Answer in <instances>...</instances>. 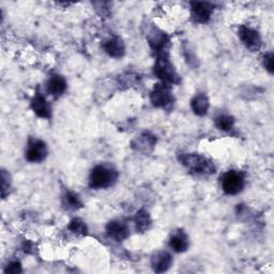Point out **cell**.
<instances>
[{"label": "cell", "instance_id": "e0dca14e", "mask_svg": "<svg viewBox=\"0 0 274 274\" xmlns=\"http://www.w3.org/2000/svg\"><path fill=\"white\" fill-rule=\"evenodd\" d=\"M135 222H136V228H139L140 230L144 231L149 227V225H150L151 221L146 211H141V212H139V214L136 216Z\"/></svg>", "mask_w": 274, "mask_h": 274}, {"label": "cell", "instance_id": "2e32d148", "mask_svg": "<svg viewBox=\"0 0 274 274\" xmlns=\"http://www.w3.org/2000/svg\"><path fill=\"white\" fill-rule=\"evenodd\" d=\"M104 49L111 57H121L124 54V45L119 38H114L104 44Z\"/></svg>", "mask_w": 274, "mask_h": 274}, {"label": "cell", "instance_id": "6da1fadb", "mask_svg": "<svg viewBox=\"0 0 274 274\" xmlns=\"http://www.w3.org/2000/svg\"><path fill=\"white\" fill-rule=\"evenodd\" d=\"M181 163L192 173L197 176H208L212 173L216 168L211 162L199 154H182L179 158Z\"/></svg>", "mask_w": 274, "mask_h": 274}, {"label": "cell", "instance_id": "5b68a950", "mask_svg": "<svg viewBox=\"0 0 274 274\" xmlns=\"http://www.w3.org/2000/svg\"><path fill=\"white\" fill-rule=\"evenodd\" d=\"M151 102L156 107H166L172 102L169 87L165 84H158L151 92Z\"/></svg>", "mask_w": 274, "mask_h": 274}, {"label": "cell", "instance_id": "ffe728a7", "mask_svg": "<svg viewBox=\"0 0 274 274\" xmlns=\"http://www.w3.org/2000/svg\"><path fill=\"white\" fill-rule=\"evenodd\" d=\"M69 229L72 232H75V233H82L85 234L87 232V226L86 224L80 220V219H74L69 225Z\"/></svg>", "mask_w": 274, "mask_h": 274}, {"label": "cell", "instance_id": "277c9868", "mask_svg": "<svg viewBox=\"0 0 274 274\" xmlns=\"http://www.w3.org/2000/svg\"><path fill=\"white\" fill-rule=\"evenodd\" d=\"M154 73L156 74V76L164 83H178V75L175 69L172 68L169 60L164 56H162L158 59L154 66Z\"/></svg>", "mask_w": 274, "mask_h": 274}, {"label": "cell", "instance_id": "8fae6325", "mask_svg": "<svg viewBox=\"0 0 274 274\" xmlns=\"http://www.w3.org/2000/svg\"><path fill=\"white\" fill-rule=\"evenodd\" d=\"M67 89V82L60 75H53L47 83V92L54 96H59Z\"/></svg>", "mask_w": 274, "mask_h": 274}, {"label": "cell", "instance_id": "3957f363", "mask_svg": "<svg viewBox=\"0 0 274 274\" xmlns=\"http://www.w3.org/2000/svg\"><path fill=\"white\" fill-rule=\"evenodd\" d=\"M221 184L223 191L226 194L236 195L243 190L245 180L241 172L230 170L226 173H224L223 177L221 178Z\"/></svg>", "mask_w": 274, "mask_h": 274}, {"label": "cell", "instance_id": "8992f818", "mask_svg": "<svg viewBox=\"0 0 274 274\" xmlns=\"http://www.w3.org/2000/svg\"><path fill=\"white\" fill-rule=\"evenodd\" d=\"M239 36L243 44L252 52H256L260 48L261 39L259 33L247 26H241L239 28Z\"/></svg>", "mask_w": 274, "mask_h": 274}, {"label": "cell", "instance_id": "5bb4252c", "mask_svg": "<svg viewBox=\"0 0 274 274\" xmlns=\"http://www.w3.org/2000/svg\"><path fill=\"white\" fill-rule=\"evenodd\" d=\"M169 246L175 252H178V253L184 252L189 246L188 237H186V234L183 231L179 230L175 234H172L169 241Z\"/></svg>", "mask_w": 274, "mask_h": 274}, {"label": "cell", "instance_id": "9a60e30c", "mask_svg": "<svg viewBox=\"0 0 274 274\" xmlns=\"http://www.w3.org/2000/svg\"><path fill=\"white\" fill-rule=\"evenodd\" d=\"M192 109L194 110V113L203 116L207 114L208 108H209V100L205 93L197 94L193 100H192Z\"/></svg>", "mask_w": 274, "mask_h": 274}, {"label": "cell", "instance_id": "52a82bcc", "mask_svg": "<svg viewBox=\"0 0 274 274\" xmlns=\"http://www.w3.org/2000/svg\"><path fill=\"white\" fill-rule=\"evenodd\" d=\"M213 5L210 3H192L191 4V11H192V18L196 23H207L213 12Z\"/></svg>", "mask_w": 274, "mask_h": 274}, {"label": "cell", "instance_id": "9c48e42d", "mask_svg": "<svg viewBox=\"0 0 274 274\" xmlns=\"http://www.w3.org/2000/svg\"><path fill=\"white\" fill-rule=\"evenodd\" d=\"M31 108L34 113L41 118H51L52 108L44 96L38 94L35 95L31 102Z\"/></svg>", "mask_w": 274, "mask_h": 274}, {"label": "cell", "instance_id": "30bf717a", "mask_svg": "<svg viewBox=\"0 0 274 274\" xmlns=\"http://www.w3.org/2000/svg\"><path fill=\"white\" fill-rule=\"evenodd\" d=\"M107 233L111 238L116 239L117 241H121L126 239L129 236V228L124 223L120 221H114L108 224Z\"/></svg>", "mask_w": 274, "mask_h": 274}, {"label": "cell", "instance_id": "d6986e66", "mask_svg": "<svg viewBox=\"0 0 274 274\" xmlns=\"http://www.w3.org/2000/svg\"><path fill=\"white\" fill-rule=\"evenodd\" d=\"M65 205L69 208V209H77L82 206V203L80 201V198L76 194L68 192L65 195Z\"/></svg>", "mask_w": 274, "mask_h": 274}, {"label": "cell", "instance_id": "4fadbf2b", "mask_svg": "<svg viewBox=\"0 0 274 274\" xmlns=\"http://www.w3.org/2000/svg\"><path fill=\"white\" fill-rule=\"evenodd\" d=\"M172 263L171 256L166 252H159L152 258V267L155 272L166 271Z\"/></svg>", "mask_w": 274, "mask_h": 274}, {"label": "cell", "instance_id": "ac0fdd59", "mask_svg": "<svg viewBox=\"0 0 274 274\" xmlns=\"http://www.w3.org/2000/svg\"><path fill=\"white\" fill-rule=\"evenodd\" d=\"M216 126L223 131H228L233 126V119L227 115H221L216 119Z\"/></svg>", "mask_w": 274, "mask_h": 274}, {"label": "cell", "instance_id": "7a4b0ae2", "mask_svg": "<svg viewBox=\"0 0 274 274\" xmlns=\"http://www.w3.org/2000/svg\"><path fill=\"white\" fill-rule=\"evenodd\" d=\"M117 177L118 173L115 169L104 165H99L95 166L90 173L89 185L92 189H105L114 184Z\"/></svg>", "mask_w": 274, "mask_h": 274}, {"label": "cell", "instance_id": "7c38bea8", "mask_svg": "<svg viewBox=\"0 0 274 274\" xmlns=\"http://www.w3.org/2000/svg\"><path fill=\"white\" fill-rule=\"evenodd\" d=\"M148 39H149V43H150L152 48L155 49V51H158V53L163 52L165 46L169 42L168 36L166 34H164L160 30H155V29H153L150 32V35H149Z\"/></svg>", "mask_w": 274, "mask_h": 274}, {"label": "cell", "instance_id": "ba28073f", "mask_svg": "<svg viewBox=\"0 0 274 274\" xmlns=\"http://www.w3.org/2000/svg\"><path fill=\"white\" fill-rule=\"evenodd\" d=\"M47 155V147L42 141H30L26 151V159L32 163L43 161Z\"/></svg>", "mask_w": 274, "mask_h": 274}, {"label": "cell", "instance_id": "44dd1931", "mask_svg": "<svg viewBox=\"0 0 274 274\" xmlns=\"http://www.w3.org/2000/svg\"><path fill=\"white\" fill-rule=\"evenodd\" d=\"M264 64H265V67L266 69L272 73L273 71V54L272 53H269L265 56V61H264Z\"/></svg>", "mask_w": 274, "mask_h": 274}]
</instances>
